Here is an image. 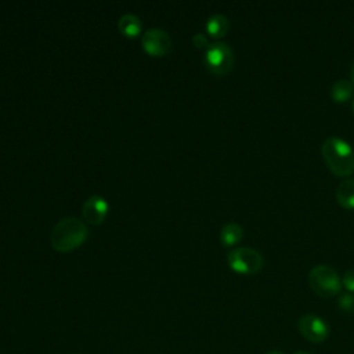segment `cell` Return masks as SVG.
<instances>
[{"mask_svg":"<svg viewBox=\"0 0 354 354\" xmlns=\"http://www.w3.org/2000/svg\"><path fill=\"white\" fill-rule=\"evenodd\" d=\"M88 235L86 223L76 217L61 218L51 231L50 242L51 246L58 252H69L80 246Z\"/></svg>","mask_w":354,"mask_h":354,"instance_id":"1","label":"cell"},{"mask_svg":"<svg viewBox=\"0 0 354 354\" xmlns=\"http://www.w3.org/2000/svg\"><path fill=\"white\" fill-rule=\"evenodd\" d=\"M321 152L328 167L336 176L346 177L354 171V152L343 138L328 137L321 147Z\"/></svg>","mask_w":354,"mask_h":354,"instance_id":"2","label":"cell"},{"mask_svg":"<svg viewBox=\"0 0 354 354\" xmlns=\"http://www.w3.org/2000/svg\"><path fill=\"white\" fill-rule=\"evenodd\" d=\"M308 285L318 296L332 297L340 292L342 279L330 266L318 264L308 272Z\"/></svg>","mask_w":354,"mask_h":354,"instance_id":"3","label":"cell"},{"mask_svg":"<svg viewBox=\"0 0 354 354\" xmlns=\"http://www.w3.org/2000/svg\"><path fill=\"white\" fill-rule=\"evenodd\" d=\"M203 62L214 75H225L234 65V51L224 41L210 43L205 51Z\"/></svg>","mask_w":354,"mask_h":354,"instance_id":"4","label":"cell"},{"mask_svg":"<svg viewBox=\"0 0 354 354\" xmlns=\"http://www.w3.org/2000/svg\"><path fill=\"white\" fill-rule=\"evenodd\" d=\"M230 267L241 274H254L263 267V256L259 250L248 246L234 248L227 256Z\"/></svg>","mask_w":354,"mask_h":354,"instance_id":"5","label":"cell"},{"mask_svg":"<svg viewBox=\"0 0 354 354\" xmlns=\"http://www.w3.org/2000/svg\"><path fill=\"white\" fill-rule=\"evenodd\" d=\"M299 332L311 343H321L329 336L328 324L315 314H304L297 322Z\"/></svg>","mask_w":354,"mask_h":354,"instance_id":"6","label":"cell"},{"mask_svg":"<svg viewBox=\"0 0 354 354\" xmlns=\"http://www.w3.org/2000/svg\"><path fill=\"white\" fill-rule=\"evenodd\" d=\"M141 44L149 55L162 57L171 48V37L165 29L152 28L144 33Z\"/></svg>","mask_w":354,"mask_h":354,"instance_id":"7","label":"cell"},{"mask_svg":"<svg viewBox=\"0 0 354 354\" xmlns=\"http://www.w3.org/2000/svg\"><path fill=\"white\" fill-rule=\"evenodd\" d=\"M106 213H108V202L100 195L88 196L82 206L83 218L91 224L102 223Z\"/></svg>","mask_w":354,"mask_h":354,"instance_id":"8","label":"cell"},{"mask_svg":"<svg viewBox=\"0 0 354 354\" xmlns=\"http://www.w3.org/2000/svg\"><path fill=\"white\" fill-rule=\"evenodd\" d=\"M336 199L340 206L354 209V178H343L336 188Z\"/></svg>","mask_w":354,"mask_h":354,"instance_id":"9","label":"cell"},{"mask_svg":"<svg viewBox=\"0 0 354 354\" xmlns=\"http://www.w3.org/2000/svg\"><path fill=\"white\" fill-rule=\"evenodd\" d=\"M230 29L228 18L224 14L214 12L206 21V30L213 37H223Z\"/></svg>","mask_w":354,"mask_h":354,"instance_id":"10","label":"cell"},{"mask_svg":"<svg viewBox=\"0 0 354 354\" xmlns=\"http://www.w3.org/2000/svg\"><path fill=\"white\" fill-rule=\"evenodd\" d=\"M118 29L123 36L136 37L141 32V21L134 14H123L118 21Z\"/></svg>","mask_w":354,"mask_h":354,"instance_id":"11","label":"cell"},{"mask_svg":"<svg viewBox=\"0 0 354 354\" xmlns=\"http://www.w3.org/2000/svg\"><path fill=\"white\" fill-rule=\"evenodd\" d=\"M243 236V228L238 223H227L223 225L220 231V241L225 246H231L238 243Z\"/></svg>","mask_w":354,"mask_h":354,"instance_id":"12","label":"cell"},{"mask_svg":"<svg viewBox=\"0 0 354 354\" xmlns=\"http://www.w3.org/2000/svg\"><path fill=\"white\" fill-rule=\"evenodd\" d=\"M353 94V83L347 79H337L330 86V97L336 102L347 101Z\"/></svg>","mask_w":354,"mask_h":354,"instance_id":"13","label":"cell"},{"mask_svg":"<svg viewBox=\"0 0 354 354\" xmlns=\"http://www.w3.org/2000/svg\"><path fill=\"white\" fill-rule=\"evenodd\" d=\"M337 306L342 311L354 314V293H350V292L343 293L337 300Z\"/></svg>","mask_w":354,"mask_h":354,"instance_id":"14","label":"cell"},{"mask_svg":"<svg viewBox=\"0 0 354 354\" xmlns=\"http://www.w3.org/2000/svg\"><path fill=\"white\" fill-rule=\"evenodd\" d=\"M342 283L350 293H354V268H350L344 272L342 278Z\"/></svg>","mask_w":354,"mask_h":354,"instance_id":"15","label":"cell"},{"mask_svg":"<svg viewBox=\"0 0 354 354\" xmlns=\"http://www.w3.org/2000/svg\"><path fill=\"white\" fill-rule=\"evenodd\" d=\"M192 43H194L195 47H198V48H207V47H209L207 37H206L203 33H196V35L192 37Z\"/></svg>","mask_w":354,"mask_h":354,"instance_id":"16","label":"cell"},{"mask_svg":"<svg viewBox=\"0 0 354 354\" xmlns=\"http://www.w3.org/2000/svg\"><path fill=\"white\" fill-rule=\"evenodd\" d=\"M350 77H351V83H354V62H353L351 69H350Z\"/></svg>","mask_w":354,"mask_h":354,"instance_id":"17","label":"cell"},{"mask_svg":"<svg viewBox=\"0 0 354 354\" xmlns=\"http://www.w3.org/2000/svg\"><path fill=\"white\" fill-rule=\"evenodd\" d=\"M266 354H283V353H281V351H278V350H271V351H268V353H266Z\"/></svg>","mask_w":354,"mask_h":354,"instance_id":"18","label":"cell"},{"mask_svg":"<svg viewBox=\"0 0 354 354\" xmlns=\"http://www.w3.org/2000/svg\"><path fill=\"white\" fill-rule=\"evenodd\" d=\"M296 354H308V353H304V351H299V353H296Z\"/></svg>","mask_w":354,"mask_h":354,"instance_id":"19","label":"cell"},{"mask_svg":"<svg viewBox=\"0 0 354 354\" xmlns=\"http://www.w3.org/2000/svg\"><path fill=\"white\" fill-rule=\"evenodd\" d=\"M353 112H354V101H353Z\"/></svg>","mask_w":354,"mask_h":354,"instance_id":"20","label":"cell"}]
</instances>
